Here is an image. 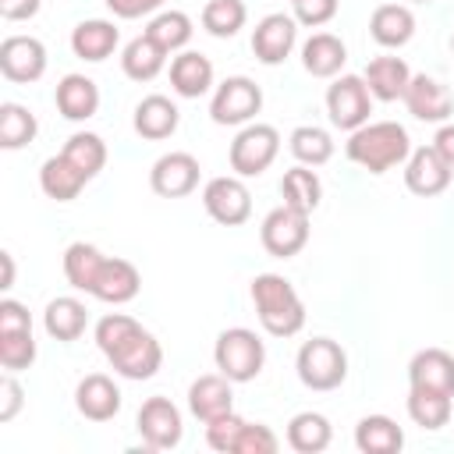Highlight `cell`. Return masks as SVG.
<instances>
[{
  "label": "cell",
  "mask_w": 454,
  "mask_h": 454,
  "mask_svg": "<svg viewBox=\"0 0 454 454\" xmlns=\"http://www.w3.org/2000/svg\"><path fill=\"white\" fill-rule=\"evenodd\" d=\"M0 74L18 85H32L46 74V46L35 35H7L0 43Z\"/></svg>",
  "instance_id": "cell-13"
},
{
  "label": "cell",
  "mask_w": 454,
  "mask_h": 454,
  "mask_svg": "<svg viewBox=\"0 0 454 454\" xmlns=\"http://www.w3.org/2000/svg\"><path fill=\"white\" fill-rule=\"evenodd\" d=\"M259 110H262V89L245 74H231L213 89V99H209L213 124L245 128V124L255 121Z\"/></svg>",
  "instance_id": "cell-6"
},
{
  "label": "cell",
  "mask_w": 454,
  "mask_h": 454,
  "mask_svg": "<svg viewBox=\"0 0 454 454\" xmlns=\"http://www.w3.org/2000/svg\"><path fill=\"white\" fill-rule=\"evenodd\" d=\"M89 181L106 167V142L99 138V135H92V131H74L67 142H64V149H60Z\"/></svg>",
  "instance_id": "cell-39"
},
{
  "label": "cell",
  "mask_w": 454,
  "mask_h": 454,
  "mask_svg": "<svg viewBox=\"0 0 454 454\" xmlns=\"http://www.w3.org/2000/svg\"><path fill=\"white\" fill-rule=\"evenodd\" d=\"M35 362V337L32 330H7L0 333V365L7 372H21Z\"/></svg>",
  "instance_id": "cell-41"
},
{
  "label": "cell",
  "mask_w": 454,
  "mask_h": 454,
  "mask_svg": "<svg viewBox=\"0 0 454 454\" xmlns=\"http://www.w3.org/2000/svg\"><path fill=\"white\" fill-rule=\"evenodd\" d=\"M450 53H454V35H450Z\"/></svg>",
  "instance_id": "cell-52"
},
{
  "label": "cell",
  "mask_w": 454,
  "mask_h": 454,
  "mask_svg": "<svg viewBox=\"0 0 454 454\" xmlns=\"http://www.w3.org/2000/svg\"><path fill=\"white\" fill-rule=\"evenodd\" d=\"M280 153V131L273 124H245L231 142V170L238 177H259Z\"/></svg>",
  "instance_id": "cell-7"
},
{
  "label": "cell",
  "mask_w": 454,
  "mask_h": 454,
  "mask_svg": "<svg viewBox=\"0 0 454 454\" xmlns=\"http://www.w3.org/2000/svg\"><path fill=\"white\" fill-rule=\"evenodd\" d=\"M408 387L440 390L454 397V355L443 348H422L408 362Z\"/></svg>",
  "instance_id": "cell-19"
},
{
  "label": "cell",
  "mask_w": 454,
  "mask_h": 454,
  "mask_svg": "<svg viewBox=\"0 0 454 454\" xmlns=\"http://www.w3.org/2000/svg\"><path fill=\"white\" fill-rule=\"evenodd\" d=\"M103 262H106V255H103L96 245H89V241H71V245L64 248V277H67V284H71L74 291L92 294Z\"/></svg>",
  "instance_id": "cell-32"
},
{
  "label": "cell",
  "mask_w": 454,
  "mask_h": 454,
  "mask_svg": "<svg viewBox=\"0 0 454 454\" xmlns=\"http://www.w3.org/2000/svg\"><path fill=\"white\" fill-rule=\"evenodd\" d=\"M245 18H248V7L245 0H209L202 7V28L216 39H231L245 28Z\"/></svg>",
  "instance_id": "cell-40"
},
{
  "label": "cell",
  "mask_w": 454,
  "mask_h": 454,
  "mask_svg": "<svg viewBox=\"0 0 454 454\" xmlns=\"http://www.w3.org/2000/svg\"><path fill=\"white\" fill-rule=\"evenodd\" d=\"M287 145H291V156H294L298 163H305V167H323V163H330V156H333V138H330V131H326V128H316V124H298V128L291 131Z\"/></svg>",
  "instance_id": "cell-35"
},
{
  "label": "cell",
  "mask_w": 454,
  "mask_h": 454,
  "mask_svg": "<svg viewBox=\"0 0 454 454\" xmlns=\"http://www.w3.org/2000/svg\"><path fill=\"white\" fill-rule=\"evenodd\" d=\"M450 177H454V167L433 145H419L404 160V184L419 199H433V195L447 192L450 188Z\"/></svg>",
  "instance_id": "cell-14"
},
{
  "label": "cell",
  "mask_w": 454,
  "mask_h": 454,
  "mask_svg": "<svg viewBox=\"0 0 454 454\" xmlns=\"http://www.w3.org/2000/svg\"><path fill=\"white\" fill-rule=\"evenodd\" d=\"M53 99H57L60 117H67V121H89L99 110V85L89 74H64L57 82Z\"/></svg>",
  "instance_id": "cell-25"
},
{
  "label": "cell",
  "mask_w": 454,
  "mask_h": 454,
  "mask_svg": "<svg viewBox=\"0 0 454 454\" xmlns=\"http://www.w3.org/2000/svg\"><path fill=\"white\" fill-rule=\"evenodd\" d=\"M294 4V21L305 28H319L326 21H333L340 0H291Z\"/></svg>",
  "instance_id": "cell-44"
},
{
  "label": "cell",
  "mask_w": 454,
  "mask_h": 454,
  "mask_svg": "<svg viewBox=\"0 0 454 454\" xmlns=\"http://www.w3.org/2000/svg\"><path fill=\"white\" fill-rule=\"evenodd\" d=\"M85 184H89V177H85L64 153L50 156V160L39 167V188H43V195L53 199V202H71V199H78V192H82Z\"/></svg>",
  "instance_id": "cell-28"
},
{
  "label": "cell",
  "mask_w": 454,
  "mask_h": 454,
  "mask_svg": "<svg viewBox=\"0 0 454 454\" xmlns=\"http://www.w3.org/2000/svg\"><path fill=\"white\" fill-rule=\"evenodd\" d=\"M39 135V121L28 106L21 103H0V145L4 149H21Z\"/></svg>",
  "instance_id": "cell-38"
},
{
  "label": "cell",
  "mask_w": 454,
  "mask_h": 454,
  "mask_svg": "<svg viewBox=\"0 0 454 454\" xmlns=\"http://www.w3.org/2000/svg\"><path fill=\"white\" fill-rule=\"evenodd\" d=\"M259 241L273 259H291L309 245V213L294 209V206H277L262 216L259 227Z\"/></svg>",
  "instance_id": "cell-9"
},
{
  "label": "cell",
  "mask_w": 454,
  "mask_h": 454,
  "mask_svg": "<svg viewBox=\"0 0 454 454\" xmlns=\"http://www.w3.org/2000/svg\"><path fill=\"white\" fill-rule=\"evenodd\" d=\"M348 64V46L333 32H312L301 43V67L312 78H337L340 67Z\"/></svg>",
  "instance_id": "cell-20"
},
{
  "label": "cell",
  "mask_w": 454,
  "mask_h": 454,
  "mask_svg": "<svg viewBox=\"0 0 454 454\" xmlns=\"http://www.w3.org/2000/svg\"><path fill=\"white\" fill-rule=\"evenodd\" d=\"M199 177H202V167L192 153H163L153 170H149V188L160 195V199H184L199 188Z\"/></svg>",
  "instance_id": "cell-12"
},
{
  "label": "cell",
  "mask_w": 454,
  "mask_h": 454,
  "mask_svg": "<svg viewBox=\"0 0 454 454\" xmlns=\"http://www.w3.org/2000/svg\"><path fill=\"white\" fill-rule=\"evenodd\" d=\"M355 447L362 454H397L404 447V433L390 415H365L355 426Z\"/></svg>",
  "instance_id": "cell-31"
},
{
  "label": "cell",
  "mask_w": 454,
  "mask_h": 454,
  "mask_svg": "<svg viewBox=\"0 0 454 454\" xmlns=\"http://www.w3.org/2000/svg\"><path fill=\"white\" fill-rule=\"evenodd\" d=\"M213 362L231 383H248L266 365V344L248 326H231L213 344Z\"/></svg>",
  "instance_id": "cell-4"
},
{
  "label": "cell",
  "mask_w": 454,
  "mask_h": 454,
  "mask_svg": "<svg viewBox=\"0 0 454 454\" xmlns=\"http://www.w3.org/2000/svg\"><path fill=\"white\" fill-rule=\"evenodd\" d=\"M7 330H32L28 309L21 301H14V298H4L0 301V333H7Z\"/></svg>",
  "instance_id": "cell-46"
},
{
  "label": "cell",
  "mask_w": 454,
  "mask_h": 454,
  "mask_svg": "<svg viewBox=\"0 0 454 454\" xmlns=\"http://www.w3.org/2000/svg\"><path fill=\"white\" fill-rule=\"evenodd\" d=\"M408 4H433V0H408Z\"/></svg>",
  "instance_id": "cell-51"
},
{
  "label": "cell",
  "mask_w": 454,
  "mask_h": 454,
  "mask_svg": "<svg viewBox=\"0 0 454 454\" xmlns=\"http://www.w3.org/2000/svg\"><path fill=\"white\" fill-rule=\"evenodd\" d=\"M43 326H46V333H50L53 340H60V344L78 340V337L85 333V326H89L85 301H78V298H71V294L53 298V301L46 305V312H43Z\"/></svg>",
  "instance_id": "cell-29"
},
{
  "label": "cell",
  "mask_w": 454,
  "mask_h": 454,
  "mask_svg": "<svg viewBox=\"0 0 454 454\" xmlns=\"http://www.w3.org/2000/svg\"><path fill=\"white\" fill-rule=\"evenodd\" d=\"M21 404H25V390H21V383L14 380V372H7V376L0 380V422H11V419L21 411Z\"/></svg>",
  "instance_id": "cell-45"
},
{
  "label": "cell",
  "mask_w": 454,
  "mask_h": 454,
  "mask_svg": "<svg viewBox=\"0 0 454 454\" xmlns=\"http://www.w3.org/2000/svg\"><path fill=\"white\" fill-rule=\"evenodd\" d=\"M135 426H138V436H142V443L149 450H170L184 436V422H181L177 404L170 397H160V394L149 397V401H142Z\"/></svg>",
  "instance_id": "cell-10"
},
{
  "label": "cell",
  "mask_w": 454,
  "mask_h": 454,
  "mask_svg": "<svg viewBox=\"0 0 454 454\" xmlns=\"http://www.w3.org/2000/svg\"><path fill=\"white\" fill-rule=\"evenodd\" d=\"M344 153L362 170L387 174L411 156V138H408L404 124H397V121H369V124L351 131Z\"/></svg>",
  "instance_id": "cell-2"
},
{
  "label": "cell",
  "mask_w": 454,
  "mask_h": 454,
  "mask_svg": "<svg viewBox=\"0 0 454 454\" xmlns=\"http://www.w3.org/2000/svg\"><path fill=\"white\" fill-rule=\"evenodd\" d=\"M294 369H298V380L309 390H337L348 380V355H344V348L337 340L312 337V340H305L298 348Z\"/></svg>",
  "instance_id": "cell-5"
},
{
  "label": "cell",
  "mask_w": 454,
  "mask_h": 454,
  "mask_svg": "<svg viewBox=\"0 0 454 454\" xmlns=\"http://www.w3.org/2000/svg\"><path fill=\"white\" fill-rule=\"evenodd\" d=\"M294 43H298V21H294V14L277 11V14H266L252 28V53H255L259 64H270V67L273 64H284L291 57Z\"/></svg>",
  "instance_id": "cell-15"
},
{
  "label": "cell",
  "mask_w": 454,
  "mask_h": 454,
  "mask_svg": "<svg viewBox=\"0 0 454 454\" xmlns=\"http://www.w3.org/2000/svg\"><path fill=\"white\" fill-rule=\"evenodd\" d=\"M404 106L415 121L426 124H443L454 114V96L443 82L429 78V74H411L408 89H404Z\"/></svg>",
  "instance_id": "cell-16"
},
{
  "label": "cell",
  "mask_w": 454,
  "mask_h": 454,
  "mask_svg": "<svg viewBox=\"0 0 454 454\" xmlns=\"http://www.w3.org/2000/svg\"><path fill=\"white\" fill-rule=\"evenodd\" d=\"M117 43H121V32L106 18H89V21H78L71 28V50H74V57H82L89 64L106 60L117 50Z\"/></svg>",
  "instance_id": "cell-24"
},
{
  "label": "cell",
  "mask_w": 454,
  "mask_h": 454,
  "mask_svg": "<svg viewBox=\"0 0 454 454\" xmlns=\"http://www.w3.org/2000/svg\"><path fill=\"white\" fill-rule=\"evenodd\" d=\"M106 7L114 11V18H145V14H156L163 7V0H106Z\"/></svg>",
  "instance_id": "cell-47"
},
{
  "label": "cell",
  "mask_w": 454,
  "mask_h": 454,
  "mask_svg": "<svg viewBox=\"0 0 454 454\" xmlns=\"http://www.w3.org/2000/svg\"><path fill=\"white\" fill-rule=\"evenodd\" d=\"M280 195H284L287 206H294V209H301V213H312V209L319 206V199H323V181H319V174H316L312 167L298 163V167L284 170V177H280Z\"/></svg>",
  "instance_id": "cell-34"
},
{
  "label": "cell",
  "mask_w": 454,
  "mask_h": 454,
  "mask_svg": "<svg viewBox=\"0 0 454 454\" xmlns=\"http://www.w3.org/2000/svg\"><path fill=\"white\" fill-rule=\"evenodd\" d=\"M369 35L383 50H401L415 35V14L408 4H380L369 18Z\"/></svg>",
  "instance_id": "cell-23"
},
{
  "label": "cell",
  "mask_w": 454,
  "mask_h": 454,
  "mask_svg": "<svg viewBox=\"0 0 454 454\" xmlns=\"http://www.w3.org/2000/svg\"><path fill=\"white\" fill-rule=\"evenodd\" d=\"M96 344L124 380H153L163 365L160 340L124 312H110L96 323Z\"/></svg>",
  "instance_id": "cell-1"
},
{
  "label": "cell",
  "mask_w": 454,
  "mask_h": 454,
  "mask_svg": "<svg viewBox=\"0 0 454 454\" xmlns=\"http://www.w3.org/2000/svg\"><path fill=\"white\" fill-rule=\"evenodd\" d=\"M43 0H0V18L4 21H28L35 18Z\"/></svg>",
  "instance_id": "cell-48"
},
{
  "label": "cell",
  "mask_w": 454,
  "mask_h": 454,
  "mask_svg": "<svg viewBox=\"0 0 454 454\" xmlns=\"http://www.w3.org/2000/svg\"><path fill=\"white\" fill-rule=\"evenodd\" d=\"M277 447H280V440H277V433L270 426L245 422L241 426V436L234 443V454H277Z\"/></svg>",
  "instance_id": "cell-43"
},
{
  "label": "cell",
  "mask_w": 454,
  "mask_h": 454,
  "mask_svg": "<svg viewBox=\"0 0 454 454\" xmlns=\"http://www.w3.org/2000/svg\"><path fill=\"white\" fill-rule=\"evenodd\" d=\"M138 291H142V273L135 270V262L117 259V255H114V259L106 255V262H103V270H99V277H96L92 298H99V301H106V305H124V301H131Z\"/></svg>",
  "instance_id": "cell-22"
},
{
  "label": "cell",
  "mask_w": 454,
  "mask_h": 454,
  "mask_svg": "<svg viewBox=\"0 0 454 454\" xmlns=\"http://www.w3.org/2000/svg\"><path fill=\"white\" fill-rule=\"evenodd\" d=\"M433 149L454 167V124H443V128L433 135Z\"/></svg>",
  "instance_id": "cell-49"
},
{
  "label": "cell",
  "mask_w": 454,
  "mask_h": 454,
  "mask_svg": "<svg viewBox=\"0 0 454 454\" xmlns=\"http://www.w3.org/2000/svg\"><path fill=\"white\" fill-rule=\"evenodd\" d=\"M74 408L89 422H110L121 411V390L106 372H89L74 387Z\"/></svg>",
  "instance_id": "cell-18"
},
{
  "label": "cell",
  "mask_w": 454,
  "mask_h": 454,
  "mask_svg": "<svg viewBox=\"0 0 454 454\" xmlns=\"http://www.w3.org/2000/svg\"><path fill=\"white\" fill-rule=\"evenodd\" d=\"M202 206L223 227H238V223H245L252 216V195H248V188H245V181L238 174L209 177L206 188H202Z\"/></svg>",
  "instance_id": "cell-11"
},
{
  "label": "cell",
  "mask_w": 454,
  "mask_h": 454,
  "mask_svg": "<svg viewBox=\"0 0 454 454\" xmlns=\"http://www.w3.org/2000/svg\"><path fill=\"white\" fill-rule=\"evenodd\" d=\"M326 114H330V124L340 128V131H355V128L369 124L372 92H369L365 78L362 74L333 78V85L326 89Z\"/></svg>",
  "instance_id": "cell-8"
},
{
  "label": "cell",
  "mask_w": 454,
  "mask_h": 454,
  "mask_svg": "<svg viewBox=\"0 0 454 454\" xmlns=\"http://www.w3.org/2000/svg\"><path fill=\"white\" fill-rule=\"evenodd\" d=\"M330 440H333L330 419L319 415V411H298L287 422V447L298 450V454H319V450L330 447Z\"/></svg>",
  "instance_id": "cell-33"
},
{
  "label": "cell",
  "mask_w": 454,
  "mask_h": 454,
  "mask_svg": "<svg viewBox=\"0 0 454 454\" xmlns=\"http://www.w3.org/2000/svg\"><path fill=\"white\" fill-rule=\"evenodd\" d=\"M188 411L206 426V422H216L220 415L234 411V390H231V380L223 372H206L199 376L192 387H188Z\"/></svg>",
  "instance_id": "cell-17"
},
{
  "label": "cell",
  "mask_w": 454,
  "mask_h": 454,
  "mask_svg": "<svg viewBox=\"0 0 454 454\" xmlns=\"http://www.w3.org/2000/svg\"><path fill=\"white\" fill-rule=\"evenodd\" d=\"M362 78H365L372 99L394 103V99H404V89L411 82V67L401 57H372Z\"/></svg>",
  "instance_id": "cell-27"
},
{
  "label": "cell",
  "mask_w": 454,
  "mask_h": 454,
  "mask_svg": "<svg viewBox=\"0 0 454 454\" xmlns=\"http://www.w3.org/2000/svg\"><path fill=\"white\" fill-rule=\"evenodd\" d=\"M192 18L184 14V11H160V14H153L149 18V25H145V35L149 39H156L167 53H181L188 43H192Z\"/></svg>",
  "instance_id": "cell-37"
},
{
  "label": "cell",
  "mask_w": 454,
  "mask_h": 454,
  "mask_svg": "<svg viewBox=\"0 0 454 454\" xmlns=\"http://www.w3.org/2000/svg\"><path fill=\"white\" fill-rule=\"evenodd\" d=\"M408 415L422 429H443L450 422V394L408 387Z\"/></svg>",
  "instance_id": "cell-36"
},
{
  "label": "cell",
  "mask_w": 454,
  "mask_h": 454,
  "mask_svg": "<svg viewBox=\"0 0 454 454\" xmlns=\"http://www.w3.org/2000/svg\"><path fill=\"white\" fill-rule=\"evenodd\" d=\"M252 305L270 337H294L305 326V305L294 284L280 273H259L252 280Z\"/></svg>",
  "instance_id": "cell-3"
},
{
  "label": "cell",
  "mask_w": 454,
  "mask_h": 454,
  "mask_svg": "<svg viewBox=\"0 0 454 454\" xmlns=\"http://www.w3.org/2000/svg\"><path fill=\"white\" fill-rule=\"evenodd\" d=\"M170 89L181 99H199L213 89V60L195 50H181L170 60Z\"/></svg>",
  "instance_id": "cell-21"
},
{
  "label": "cell",
  "mask_w": 454,
  "mask_h": 454,
  "mask_svg": "<svg viewBox=\"0 0 454 454\" xmlns=\"http://www.w3.org/2000/svg\"><path fill=\"white\" fill-rule=\"evenodd\" d=\"M131 124H135V131H138L142 138L163 142V138H170V135L177 131L181 110H177L174 99H167V96H145V99L135 106Z\"/></svg>",
  "instance_id": "cell-26"
},
{
  "label": "cell",
  "mask_w": 454,
  "mask_h": 454,
  "mask_svg": "<svg viewBox=\"0 0 454 454\" xmlns=\"http://www.w3.org/2000/svg\"><path fill=\"white\" fill-rule=\"evenodd\" d=\"M241 426H245V419L234 415V411H227L216 422H206V443L213 450H220V454H234V443L241 436Z\"/></svg>",
  "instance_id": "cell-42"
},
{
  "label": "cell",
  "mask_w": 454,
  "mask_h": 454,
  "mask_svg": "<svg viewBox=\"0 0 454 454\" xmlns=\"http://www.w3.org/2000/svg\"><path fill=\"white\" fill-rule=\"evenodd\" d=\"M0 262H4V280H0V291H11V287H14V255H11V252H0Z\"/></svg>",
  "instance_id": "cell-50"
},
{
  "label": "cell",
  "mask_w": 454,
  "mask_h": 454,
  "mask_svg": "<svg viewBox=\"0 0 454 454\" xmlns=\"http://www.w3.org/2000/svg\"><path fill=\"white\" fill-rule=\"evenodd\" d=\"M163 67H167V50H163L156 39H149L145 32L135 35V39L124 46V53H121V71H124L131 82H153Z\"/></svg>",
  "instance_id": "cell-30"
}]
</instances>
